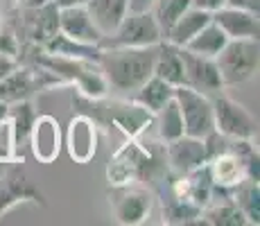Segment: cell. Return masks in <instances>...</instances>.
I'll return each mask as SVG.
<instances>
[{
    "label": "cell",
    "instance_id": "1",
    "mask_svg": "<svg viewBox=\"0 0 260 226\" xmlns=\"http://www.w3.org/2000/svg\"><path fill=\"white\" fill-rule=\"evenodd\" d=\"M73 107L77 113H84L98 124V129L111 134V127L120 129L127 138H141L145 129L152 127L154 113L143 109L134 100H109L104 98H86L75 93Z\"/></svg>",
    "mask_w": 260,
    "mask_h": 226
},
{
    "label": "cell",
    "instance_id": "2",
    "mask_svg": "<svg viewBox=\"0 0 260 226\" xmlns=\"http://www.w3.org/2000/svg\"><path fill=\"white\" fill-rule=\"evenodd\" d=\"M156 45L141 48H100L98 66L107 79L109 90L132 95L154 75Z\"/></svg>",
    "mask_w": 260,
    "mask_h": 226
},
{
    "label": "cell",
    "instance_id": "3",
    "mask_svg": "<svg viewBox=\"0 0 260 226\" xmlns=\"http://www.w3.org/2000/svg\"><path fill=\"white\" fill-rule=\"evenodd\" d=\"M170 177L166 158L156 156L152 149L143 147L138 138H127V143L111 156L107 165L109 185H129L141 183L147 188H156Z\"/></svg>",
    "mask_w": 260,
    "mask_h": 226
},
{
    "label": "cell",
    "instance_id": "4",
    "mask_svg": "<svg viewBox=\"0 0 260 226\" xmlns=\"http://www.w3.org/2000/svg\"><path fill=\"white\" fill-rule=\"evenodd\" d=\"M224 88L244 84L258 73L260 45L258 39H229L215 57Z\"/></svg>",
    "mask_w": 260,
    "mask_h": 226
},
{
    "label": "cell",
    "instance_id": "5",
    "mask_svg": "<svg viewBox=\"0 0 260 226\" xmlns=\"http://www.w3.org/2000/svg\"><path fill=\"white\" fill-rule=\"evenodd\" d=\"M163 39L161 29L149 12H127V16L111 34L102 37L100 48H141L156 45Z\"/></svg>",
    "mask_w": 260,
    "mask_h": 226
},
{
    "label": "cell",
    "instance_id": "6",
    "mask_svg": "<svg viewBox=\"0 0 260 226\" xmlns=\"http://www.w3.org/2000/svg\"><path fill=\"white\" fill-rule=\"evenodd\" d=\"M41 204L46 206L43 190L29 179L27 170L23 165V158L9 160L5 172L0 174V217L18 204Z\"/></svg>",
    "mask_w": 260,
    "mask_h": 226
},
{
    "label": "cell",
    "instance_id": "7",
    "mask_svg": "<svg viewBox=\"0 0 260 226\" xmlns=\"http://www.w3.org/2000/svg\"><path fill=\"white\" fill-rule=\"evenodd\" d=\"M111 213L113 219L122 226L143 224L149 217L154 206V190L141 183L111 185Z\"/></svg>",
    "mask_w": 260,
    "mask_h": 226
},
{
    "label": "cell",
    "instance_id": "8",
    "mask_svg": "<svg viewBox=\"0 0 260 226\" xmlns=\"http://www.w3.org/2000/svg\"><path fill=\"white\" fill-rule=\"evenodd\" d=\"M213 104V127L226 138H256L258 122L247 109L226 93H217L211 98Z\"/></svg>",
    "mask_w": 260,
    "mask_h": 226
},
{
    "label": "cell",
    "instance_id": "9",
    "mask_svg": "<svg viewBox=\"0 0 260 226\" xmlns=\"http://www.w3.org/2000/svg\"><path fill=\"white\" fill-rule=\"evenodd\" d=\"M174 100L183 120V134L206 138L213 132V104L211 98L190 86H174Z\"/></svg>",
    "mask_w": 260,
    "mask_h": 226
},
{
    "label": "cell",
    "instance_id": "10",
    "mask_svg": "<svg viewBox=\"0 0 260 226\" xmlns=\"http://www.w3.org/2000/svg\"><path fill=\"white\" fill-rule=\"evenodd\" d=\"M163 158H166L168 172L174 174V177L188 174L208 163L204 138H194V136L186 134L170 140V143H163Z\"/></svg>",
    "mask_w": 260,
    "mask_h": 226
},
{
    "label": "cell",
    "instance_id": "11",
    "mask_svg": "<svg viewBox=\"0 0 260 226\" xmlns=\"http://www.w3.org/2000/svg\"><path fill=\"white\" fill-rule=\"evenodd\" d=\"M181 61H183V77H186L183 86L199 90V93L208 95V98H213V95L224 90L215 59L202 57V54H194L190 50L181 48Z\"/></svg>",
    "mask_w": 260,
    "mask_h": 226
},
{
    "label": "cell",
    "instance_id": "12",
    "mask_svg": "<svg viewBox=\"0 0 260 226\" xmlns=\"http://www.w3.org/2000/svg\"><path fill=\"white\" fill-rule=\"evenodd\" d=\"M29 147L39 163L50 165L61 152V132H59V122L52 115H37L29 129Z\"/></svg>",
    "mask_w": 260,
    "mask_h": 226
},
{
    "label": "cell",
    "instance_id": "13",
    "mask_svg": "<svg viewBox=\"0 0 260 226\" xmlns=\"http://www.w3.org/2000/svg\"><path fill=\"white\" fill-rule=\"evenodd\" d=\"M98 124L93 122L88 115L77 113L68 124V134H66V147H68V156L75 163H88L95 152H98Z\"/></svg>",
    "mask_w": 260,
    "mask_h": 226
},
{
    "label": "cell",
    "instance_id": "14",
    "mask_svg": "<svg viewBox=\"0 0 260 226\" xmlns=\"http://www.w3.org/2000/svg\"><path fill=\"white\" fill-rule=\"evenodd\" d=\"M213 23H217L219 29L229 39H258L260 37L258 14L244 12V9L219 7L213 12Z\"/></svg>",
    "mask_w": 260,
    "mask_h": 226
},
{
    "label": "cell",
    "instance_id": "15",
    "mask_svg": "<svg viewBox=\"0 0 260 226\" xmlns=\"http://www.w3.org/2000/svg\"><path fill=\"white\" fill-rule=\"evenodd\" d=\"M59 32L79 43L98 45L102 41V32L95 27L86 7H66L59 9Z\"/></svg>",
    "mask_w": 260,
    "mask_h": 226
},
{
    "label": "cell",
    "instance_id": "16",
    "mask_svg": "<svg viewBox=\"0 0 260 226\" xmlns=\"http://www.w3.org/2000/svg\"><path fill=\"white\" fill-rule=\"evenodd\" d=\"M154 75L161 77L163 82L172 84V86H183L186 77H183V61H181V48L174 43L161 41L156 43V57H154Z\"/></svg>",
    "mask_w": 260,
    "mask_h": 226
},
{
    "label": "cell",
    "instance_id": "17",
    "mask_svg": "<svg viewBox=\"0 0 260 226\" xmlns=\"http://www.w3.org/2000/svg\"><path fill=\"white\" fill-rule=\"evenodd\" d=\"M206 168H208V174H211L213 185L215 188H222V190L236 188L240 181L247 179L244 177L242 163H240V158L231 152V149L211 156L208 158V163H206Z\"/></svg>",
    "mask_w": 260,
    "mask_h": 226
},
{
    "label": "cell",
    "instance_id": "18",
    "mask_svg": "<svg viewBox=\"0 0 260 226\" xmlns=\"http://www.w3.org/2000/svg\"><path fill=\"white\" fill-rule=\"evenodd\" d=\"M211 21H213V12H206V9H199V7H192V5H190L186 12L172 23V27L168 29L163 39L170 43H174V45H179V48H183L204 25H208Z\"/></svg>",
    "mask_w": 260,
    "mask_h": 226
},
{
    "label": "cell",
    "instance_id": "19",
    "mask_svg": "<svg viewBox=\"0 0 260 226\" xmlns=\"http://www.w3.org/2000/svg\"><path fill=\"white\" fill-rule=\"evenodd\" d=\"M84 7L93 18L95 27L102 32V37L111 34L129 12L127 0H88Z\"/></svg>",
    "mask_w": 260,
    "mask_h": 226
},
{
    "label": "cell",
    "instance_id": "20",
    "mask_svg": "<svg viewBox=\"0 0 260 226\" xmlns=\"http://www.w3.org/2000/svg\"><path fill=\"white\" fill-rule=\"evenodd\" d=\"M172 98H174V86L168 82H163V79L156 77V75H152L143 86H138L132 95H129V100L141 104V107L147 109L149 113H156L158 109H161L166 102H170Z\"/></svg>",
    "mask_w": 260,
    "mask_h": 226
},
{
    "label": "cell",
    "instance_id": "21",
    "mask_svg": "<svg viewBox=\"0 0 260 226\" xmlns=\"http://www.w3.org/2000/svg\"><path fill=\"white\" fill-rule=\"evenodd\" d=\"M231 202L242 210V215L247 217L249 224H260V185L258 181L242 179L236 188L229 190Z\"/></svg>",
    "mask_w": 260,
    "mask_h": 226
},
{
    "label": "cell",
    "instance_id": "22",
    "mask_svg": "<svg viewBox=\"0 0 260 226\" xmlns=\"http://www.w3.org/2000/svg\"><path fill=\"white\" fill-rule=\"evenodd\" d=\"M199 224H213V226H247V217L242 215V210L231 202V197L222 195V202L215 204L211 202L206 208L202 210V219Z\"/></svg>",
    "mask_w": 260,
    "mask_h": 226
},
{
    "label": "cell",
    "instance_id": "23",
    "mask_svg": "<svg viewBox=\"0 0 260 226\" xmlns=\"http://www.w3.org/2000/svg\"><path fill=\"white\" fill-rule=\"evenodd\" d=\"M226 41H229V37L219 29L217 23L211 21L208 25H204V27L199 29V32L194 34L183 48L190 50V52H194V54H202V57L215 59L219 54V50L226 45Z\"/></svg>",
    "mask_w": 260,
    "mask_h": 226
},
{
    "label": "cell",
    "instance_id": "24",
    "mask_svg": "<svg viewBox=\"0 0 260 226\" xmlns=\"http://www.w3.org/2000/svg\"><path fill=\"white\" fill-rule=\"evenodd\" d=\"M43 52L50 54H61V57H77V59H91L98 61L100 59V45H88V43H79L68 39L66 34L54 32L52 37L43 43Z\"/></svg>",
    "mask_w": 260,
    "mask_h": 226
},
{
    "label": "cell",
    "instance_id": "25",
    "mask_svg": "<svg viewBox=\"0 0 260 226\" xmlns=\"http://www.w3.org/2000/svg\"><path fill=\"white\" fill-rule=\"evenodd\" d=\"M152 124H156V136L161 143H170V140L183 136V120H181V111H179L177 100H170L166 102L156 113H154Z\"/></svg>",
    "mask_w": 260,
    "mask_h": 226
},
{
    "label": "cell",
    "instance_id": "26",
    "mask_svg": "<svg viewBox=\"0 0 260 226\" xmlns=\"http://www.w3.org/2000/svg\"><path fill=\"white\" fill-rule=\"evenodd\" d=\"M161 206H163V224H199V219H202V208L174 197L170 190L168 195L161 192Z\"/></svg>",
    "mask_w": 260,
    "mask_h": 226
},
{
    "label": "cell",
    "instance_id": "27",
    "mask_svg": "<svg viewBox=\"0 0 260 226\" xmlns=\"http://www.w3.org/2000/svg\"><path fill=\"white\" fill-rule=\"evenodd\" d=\"M190 5H192V0H154L152 7H149V14L154 16L163 37H166V32L172 27V23L186 12Z\"/></svg>",
    "mask_w": 260,
    "mask_h": 226
},
{
    "label": "cell",
    "instance_id": "28",
    "mask_svg": "<svg viewBox=\"0 0 260 226\" xmlns=\"http://www.w3.org/2000/svg\"><path fill=\"white\" fill-rule=\"evenodd\" d=\"M18 48H21V41H18L16 27L9 21H0V52L18 59Z\"/></svg>",
    "mask_w": 260,
    "mask_h": 226
},
{
    "label": "cell",
    "instance_id": "29",
    "mask_svg": "<svg viewBox=\"0 0 260 226\" xmlns=\"http://www.w3.org/2000/svg\"><path fill=\"white\" fill-rule=\"evenodd\" d=\"M224 7H236V9H244V12H251V14H260V0H226Z\"/></svg>",
    "mask_w": 260,
    "mask_h": 226
},
{
    "label": "cell",
    "instance_id": "30",
    "mask_svg": "<svg viewBox=\"0 0 260 226\" xmlns=\"http://www.w3.org/2000/svg\"><path fill=\"white\" fill-rule=\"evenodd\" d=\"M18 59L16 57H12V54H5V52H0V79L3 77H7L12 70H16L18 68Z\"/></svg>",
    "mask_w": 260,
    "mask_h": 226
},
{
    "label": "cell",
    "instance_id": "31",
    "mask_svg": "<svg viewBox=\"0 0 260 226\" xmlns=\"http://www.w3.org/2000/svg\"><path fill=\"white\" fill-rule=\"evenodd\" d=\"M226 0H192V7H199V9H206V12H215V9L224 7Z\"/></svg>",
    "mask_w": 260,
    "mask_h": 226
},
{
    "label": "cell",
    "instance_id": "32",
    "mask_svg": "<svg viewBox=\"0 0 260 226\" xmlns=\"http://www.w3.org/2000/svg\"><path fill=\"white\" fill-rule=\"evenodd\" d=\"M154 0H127V9L129 12H149Z\"/></svg>",
    "mask_w": 260,
    "mask_h": 226
},
{
    "label": "cell",
    "instance_id": "33",
    "mask_svg": "<svg viewBox=\"0 0 260 226\" xmlns=\"http://www.w3.org/2000/svg\"><path fill=\"white\" fill-rule=\"evenodd\" d=\"M57 9H66V7H84L88 0H52Z\"/></svg>",
    "mask_w": 260,
    "mask_h": 226
},
{
    "label": "cell",
    "instance_id": "34",
    "mask_svg": "<svg viewBox=\"0 0 260 226\" xmlns=\"http://www.w3.org/2000/svg\"><path fill=\"white\" fill-rule=\"evenodd\" d=\"M9 160H14V158L9 156L7 147H5V145H0V174L5 172V168H7V163H9Z\"/></svg>",
    "mask_w": 260,
    "mask_h": 226
},
{
    "label": "cell",
    "instance_id": "35",
    "mask_svg": "<svg viewBox=\"0 0 260 226\" xmlns=\"http://www.w3.org/2000/svg\"><path fill=\"white\" fill-rule=\"evenodd\" d=\"M7 109H9V104L0 102V129H3V122H5V118H7Z\"/></svg>",
    "mask_w": 260,
    "mask_h": 226
}]
</instances>
